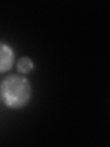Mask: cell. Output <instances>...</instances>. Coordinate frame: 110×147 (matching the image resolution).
<instances>
[{
    "label": "cell",
    "instance_id": "6da1fadb",
    "mask_svg": "<svg viewBox=\"0 0 110 147\" xmlns=\"http://www.w3.org/2000/svg\"><path fill=\"white\" fill-rule=\"evenodd\" d=\"M31 98V85L25 76L10 75L0 83V99L6 107L17 109L28 104Z\"/></svg>",
    "mask_w": 110,
    "mask_h": 147
},
{
    "label": "cell",
    "instance_id": "3957f363",
    "mask_svg": "<svg viewBox=\"0 0 110 147\" xmlns=\"http://www.w3.org/2000/svg\"><path fill=\"white\" fill-rule=\"evenodd\" d=\"M34 63L30 57H22L17 63V69L20 74H29L32 71Z\"/></svg>",
    "mask_w": 110,
    "mask_h": 147
},
{
    "label": "cell",
    "instance_id": "7a4b0ae2",
    "mask_svg": "<svg viewBox=\"0 0 110 147\" xmlns=\"http://www.w3.org/2000/svg\"><path fill=\"white\" fill-rule=\"evenodd\" d=\"M15 62V53L11 46L0 41V73L9 71Z\"/></svg>",
    "mask_w": 110,
    "mask_h": 147
}]
</instances>
